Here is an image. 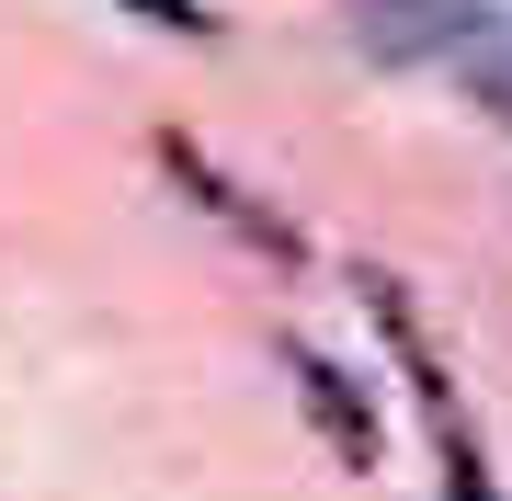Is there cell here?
Wrapping results in <instances>:
<instances>
[{"mask_svg":"<svg viewBox=\"0 0 512 501\" xmlns=\"http://www.w3.org/2000/svg\"><path fill=\"white\" fill-rule=\"evenodd\" d=\"M160 160H171V171H183V183H194L205 205H217V217L239 228V240H262V251H274V262L296 251V228H285V217H262V205H251V194H239V183H228V171H217V160H205V149H194V137H160Z\"/></svg>","mask_w":512,"mask_h":501,"instance_id":"obj_1","label":"cell"},{"mask_svg":"<svg viewBox=\"0 0 512 501\" xmlns=\"http://www.w3.org/2000/svg\"><path fill=\"white\" fill-rule=\"evenodd\" d=\"M467 80H478V103L512 126V46H478V57H467Z\"/></svg>","mask_w":512,"mask_h":501,"instance_id":"obj_3","label":"cell"},{"mask_svg":"<svg viewBox=\"0 0 512 501\" xmlns=\"http://www.w3.org/2000/svg\"><path fill=\"white\" fill-rule=\"evenodd\" d=\"M285 365H296V388H308V410H319V433H330V445H342L353 467H365V456H376V422H365V410H353V388H342V376L319 365V353H285Z\"/></svg>","mask_w":512,"mask_h":501,"instance_id":"obj_2","label":"cell"}]
</instances>
